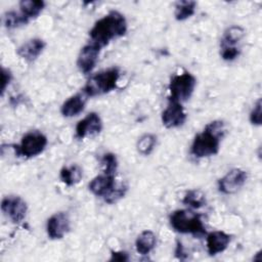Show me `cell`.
<instances>
[{
    "mask_svg": "<svg viewBox=\"0 0 262 262\" xmlns=\"http://www.w3.org/2000/svg\"><path fill=\"white\" fill-rule=\"evenodd\" d=\"M46 47V42L41 38H32L23 43L17 49L16 53L23 59L32 62L36 60Z\"/></svg>",
    "mask_w": 262,
    "mask_h": 262,
    "instance_id": "5bb4252c",
    "label": "cell"
},
{
    "mask_svg": "<svg viewBox=\"0 0 262 262\" xmlns=\"http://www.w3.org/2000/svg\"><path fill=\"white\" fill-rule=\"evenodd\" d=\"M182 203L190 208L199 209L206 205V196L203 191L199 189H190L185 192Z\"/></svg>",
    "mask_w": 262,
    "mask_h": 262,
    "instance_id": "603a6c76",
    "label": "cell"
},
{
    "mask_svg": "<svg viewBox=\"0 0 262 262\" xmlns=\"http://www.w3.org/2000/svg\"><path fill=\"white\" fill-rule=\"evenodd\" d=\"M100 164L103 173L115 175L118 169V159L115 154L106 152L100 159Z\"/></svg>",
    "mask_w": 262,
    "mask_h": 262,
    "instance_id": "d4e9b609",
    "label": "cell"
},
{
    "mask_svg": "<svg viewBox=\"0 0 262 262\" xmlns=\"http://www.w3.org/2000/svg\"><path fill=\"white\" fill-rule=\"evenodd\" d=\"M115 175L111 174H99L95 176L88 184L89 190L96 196L104 198L116 185Z\"/></svg>",
    "mask_w": 262,
    "mask_h": 262,
    "instance_id": "9a60e30c",
    "label": "cell"
},
{
    "mask_svg": "<svg viewBox=\"0 0 262 262\" xmlns=\"http://www.w3.org/2000/svg\"><path fill=\"white\" fill-rule=\"evenodd\" d=\"M12 80V73L9 69L4 67L1 68V96H3L7 86L10 84Z\"/></svg>",
    "mask_w": 262,
    "mask_h": 262,
    "instance_id": "f1b7e54d",
    "label": "cell"
},
{
    "mask_svg": "<svg viewBox=\"0 0 262 262\" xmlns=\"http://www.w3.org/2000/svg\"><path fill=\"white\" fill-rule=\"evenodd\" d=\"M87 96L81 92L69 97L60 106V113L66 118L78 116L85 108Z\"/></svg>",
    "mask_w": 262,
    "mask_h": 262,
    "instance_id": "2e32d148",
    "label": "cell"
},
{
    "mask_svg": "<svg viewBox=\"0 0 262 262\" xmlns=\"http://www.w3.org/2000/svg\"><path fill=\"white\" fill-rule=\"evenodd\" d=\"M157 143V136L152 133H145L141 135L136 143L137 151L142 156H148L154 150Z\"/></svg>",
    "mask_w": 262,
    "mask_h": 262,
    "instance_id": "7402d4cb",
    "label": "cell"
},
{
    "mask_svg": "<svg viewBox=\"0 0 262 262\" xmlns=\"http://www.w3.org/2000/svg\"><path fill=\"white\" fill-rule=\"evenodd\" d=\"M48 144L47 136L40 131H30L26 133L19 142L14 145L15 155L27 159L36 157L44 151Z\"/></svg>",
    "mask_w": 262,
    "mask_h": 262,
    "instance_id": "8992f818",
    "label": "cell"
},
{
    "mask_svg": "<svg viewBox=\"0 0 262 262\" xmlns=\"http://www.w3.org/2000/svg\"><path fill=\"white\" fill-rule=\"evenodd\" d=\"M71 229L70 217L66 212L51 215L46 222V232L50 239H61Z\"/></svg>",
    "mask_w": 262,
    "mask_h": 262,
    "instance_id": "8fae6325",
    "label": "cell"
},
{
    "mask_svg": "<svg viewBox=\"0 0 262 262\" xmlns=\"http://www.w3.org/2000/svg\"><path fill=\"white\" fill-rule=\"evenodd\" d=\"M224 133L225 125L223 121L216 120L210 122L201 133L194 136L190 146V154L198 159L217 155Z\"/></svg>",
    "mask_w": 262,
    "mask_h": 262,
    "instance_id": "7a4b0ae2",
    "label": "cell"
},
{
    "mask_svg": "<svg viewBox=\"0 0 262 262\" xmlns=\"http://www.w3.org/2000/svg\"><path fill=\"white\" fill-rule=\"evenodd\" d=\"M110 261H119V262L129 261V255L125 251H112Z\"/></svg>",
    "mask_w": 262,
    "mask_h": 262,
    "instance_id": "f546056e",
    "label": "cell"
},
{
    "mask_svg": "<svg viewBox=\"0 0 262 262\" xmlns=\"http://www.w3.org/2000/svg\"><path fill=\"white\" fill-rule=\"evenodd\" d=\"M261 98H258L256 103L254 104L252 111L250 112V122L254 126H260L262 124V113H261Z\"/></svg>",
    "mask_w": 262,
    "mask_h": 262,
    "instance_id": "4316f807",
    "label": "cell"
},
{
    "mask_svg": "<svg viewBox=\"0 0 262 262\" xmlns=\"http://www.w3.org/2000/svg\"><path fill=\"white\" fill-rule=\"evenodd\" d=\"M1 210L11 222L20 223L26 218L28 205L19 195H7L2 199Z\"/></svg>",
    "mask_w": 262,
    "mask_h": 262,
    "instance_id": "ba28073f",
    "label": "cell"
},
{
    "mask_svg": "<svg viewBox=\"0 0 262 262\" xmlns=\"http://www.w3.org/2000/svg\"><path fill=\"white\" fill-rule=\"evenodd\" d=\"M101 49L102 48L100 46L93 42L85 44L80 49L77 57V67L81 73L88 75L94 70Z\"/></svg>",
    "mask_w": 262,
    "mask_h": 262,
    "instance_id": "9c48e42d",
    "label": "cell"
},
{
    "mask_svg": "<svg viewBox=\"0 0 262 262\" xmlns=\"http://www.w3.org/2000/svg\"><path fill=\"white\" fill-rule=\"evenodd\" d=\"M246 31L243 27L233 25L228 27L222 35L220 40V49L221 48H233L238 47L237 44L244 38Z\"/></svg>",
    "mask_w": 262,
    "mask_h": 262,
    "instance_id": "e0dca14e",
    "label": "cell"
},
{
    "mask_svg": "<svg viewBox=\"0 0 262 262\" xmlns=\"http://www.w3.org/2000/svg\"><path fill=\"white\" fill-rule=\"evenodd\" d=\"M120 79V69L112 67L106 70L100 71L91 75L86 84L84 85L82 92L87 97H93L108 93L117 88L118 81Z\"/></svg>",
    "mask_w": 262,
    "mask_h": 262,
    "instance_id": "3957f363",
    "label": "cell"
},
{
    "mask_svg": "<svg viewBox=\"0 0 262 262\" xmlns=\"http://www.w3.org/2000/svg\"><path fill=\"white\" fill-rule=\"evenodd\" d=\"M127 190H128V186L126 184H124V183L116 184L115 187L103 198V200L107 204H115L119 200H121L122 198L125 196Z\"/></svg>",
    "mask_w": 262,
    "mask_h": 262,
    "instance_id": "484cf974",
    "label": "cell"
},
{
    "mask_svg": "<svg viewBox=\"0 0 262 262\" xmlns=\"http://www.w3.org/2000/svg\"><path fill=\"white\" fill-rule=\"evenodd\" d=\"M157 245V235L151 230H143L135 241L136 252L142 256L149 254Z\"/></svg>",
    "mask_w": 262,
    "mask_h": 262,
    "instance_id": "ac0fdd59",
    "label": "cell"
},
{
    "mask_svg": "<svg viewBox=\"0 0 262 262\" xmlns=\"http://www.w3.org/2000/svg\"><path fill=\"white\" fill-rule=\"evenodd\" d=\"M231 241V235L221 231V230H215L212 232H209L206 237V246H207V252L210 256H215L219 253L224 252L229 243Z\"/></svg>",
    "mask_w": 262,
    "mask_h": 262,
    "instance_id": "4fadbf2b",
    "label": "cell"
},
{
    "mask_svg": "<svg viewBox=\"0 0 262 262\" xmlns=\"http://www.w3.org/2000/svg\"><path fill=\"white\" fill-rule=\"evenodd\" d=\"M102 127L103 125L100 116L97 113L92 112L77 123L75 136L78 139H84L87 136L97 135L101 132Z\"/></svg>",
    "mask_w": 262,
    "mask_h": 262,
    "instance_id": "7c38bea8",
    "label": "cell"
},
{
    "mask_svg": "<svg viewBox=\"0 0 262 262\" xmlns=\"http://www.w3.org/2000/svg\"><path fill=\"white\" fill-rule=\"evenodd\" d=\"M196 86L195 77L189 72H183L181 74H176L170 81L169 84V100L184 102L188 100Z\"/></svg>",
    "mask_w": 262,
    "mask_h": 262,
    "instance_id": "5b68a950",
    "label": "cell"
},
{
    "mask_svg": "<svg viewBox=\"0 0 262 262\" xmlns=\"http://www.w3.org/2000/svg\"><path fill=\"white\" fill-rule=\"evenodd\" d=\"M82 177V168L76 164L69 167H63L59 172V178L67 186H74L78 184L81 181Z\"/></svg>",
    "mask_w": 262,
    "mask_h": 262,
    "instance_id": "ffe728a7",
    "label": "cell"
},
{
    "mask_svg": "<svg viewBox=\"0 0 262 262\" xmlns=\"http://www.w3.org/2000/svg\"><path fill=\"white\" fill-rule=\"evenodd\" d=\"M196 9V2L191 0H181L175 3L174 17L178 21H183L191 17Z\"/></svg>",
    "mask_w": 262,
    "mask_h": 262,
    "instance_id": "44dd1931",
    "label": "cell"
},
{
    "mask_svg": "<svg viewBox=\"0 0 262 262\" xmlns=\"http://www.w3.org/2000/svg\"><path fill=\"white\" fill-rule=\"evenodd\" d=\"M172 228L179 233L201 235L206 232L202 216L189 210H175L169 217Z\"/></svg>",
    "mask_w": 262,
    "mask_h": 262,
    "instance_id": "277c9868",
    "label": "cell"
},
{
    "mask_svg": "<svg viewBox=\"0 0 262 262\" xmlns=\"http://www.w3.org/2000/svg\"><path fill=\"white\" fill-rule=\"evenodd\" d=\"M29 21L30 20L27 19L20 12H16L13 10L5 12L2 17V23H3L4 27L8 30L15 29L20 26L27 25Z\"/></svg>",
    "mask_w": 262,
    "mask_h": 262,
    "instance_id": "cb8c5ba5",
    "label": "cell"
},
{
    "mask_svg": "<svg viewBox=\"0 0 262 262\" xmlns=\"http://www.w3.org/2000/svg\"><path fill=\"white\" fill-rule=\"evenodd\" d=\"M248 173L241 168L229 170L218 180V190L224 194H232L238 191L246 183Z\"/></svg>",
    "mask_w": 262,
    "mask_h": 262,
    "instance_id": "52a82bcc",
    "label": "cell"
},
{
    "mask_svg": "<svg viewBox=\"0 0 262 262\" xmlns=\"http://www.w3.org/2000/svg\"><path fill=\"white\" fill-rule=\"evenodd\" d=\"M19 12L29 20L36 18L45 8L43 0H21L19 2Z\"/></svg>",
    "mask_w": 262,
    "mask_h": 262,
    "instance_id": "d6986e66",
    "label": "cell"
},
{
    "mask_svg": "<svg viewBox=\"0 0 262 262\" xmlns=\"http://www.w3.org/2000/svg\"><path fill=\"white\" fill-rule=\"evenodd\" d=\"M128 30L127 20L123 13L118 10H111L97 19L89 31L90 42L103 48L111 41L123 37Z\"/></svg>",
    "mask_w": 262,
    "mask_h": 262,
    "instance_id": "6da1fadb",
    "label": "cell"
},
{
    "mask_svg": "<svg viewBox=\"0 0 262 262\" xmlns=\"http://www.w3.org/2000/svg\"><path fill=\"white\" fill-rule=\"evenodd\" d=\"M187 119V115L184 111L182 103L169 100L168 105L162 112L161 120L164 127L167 129H173L181 127Z\"/></svg>",
    "mask_w": 262,
    "mask_h": 262,
    "instance_id": "30bf717a",
    "label": "cell"
},
{
    "mask_svg": "<svg viewBox=\"0 0 262 262\" xmlns=\"http://www.w3.org/2000/svg\"><path fill=\"white\" fill-rule=\"evenodd\" d=\"M241 53L239 47H233V48H221L220 49V55L223 60L231 61L234 60Z\"/></svg>",
    "mask_w": 262,
    "mask_h": 262,
    "instance_id": "83f0119b",
    "label": "cell"
}]
</instances>
